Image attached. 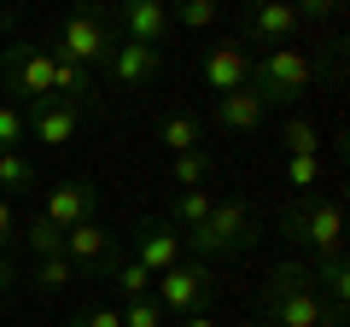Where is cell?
Wrapping results in <instances>:
<instances>
[{
    "label": "cell",
    "mask_w": 350,
    "mask_h": 327,
    "mask_svg": "<svg viewBox=\"0 0 350 327\" xmlns=\"http://www.w3.org/2000/svg\"><path fill=\"white\" fill-rule=\"evenodd\" d=\"M257 322L262 327H338L321 287H315V269L304 257L275 263V275H269V287L257 298Z\"/></svg>",
    "instance_id": "1"
},
{
    "label": "cell",
    "mask_w": 350,
    "mask_h": 327,
    "mask_svg": "<svg viewBox=\"0 0 350 327\" xmlns=\"http://www.w3.org/2000/svg\"><path fill=\"white\" fill-rule=\"evenodd\" d=\"M280 234L310 257V269L345 257V216H338L333 193H298V199L280 211Z\"/></svg>",
    "instance_id": "2"
},
{
    "label": "cell",
    "mask_w": 350,
    "mask_h": 327,
    "mask_svg": "<svg viewBox=\"0 0 350 327\" xmlns=\"http://www.w3.org/2000/svg\"><path fill=\"white\" fill-rule=\"evenodd\" d=\"M315 82H321V59L304 47H269L262 59H251V94L262 105H298Z\"/></svg>",
    "instance_id": "3"
},
{
    "label": "cell",
    "mask_w": 350,
    "mask_h": 327,
    "mask_svg": "<svg viewBox=\"0 0 350 327\" xmlns=\"http://www.w3.org/2000/svg\"><path fill=\"white\" fill-rule=\"evenodd\" d=\"M257 234H262V222H257V211H251L245 199H216V211L204 216V228L181 234V246L199 252V263H204V257H239V252H251Z\"/></svg>",
    "instance_id": "4"
},
{
    "label": "cell",
    "mask_w": 350,
    "mask_h": 327,
    "mask_svg": "<svg viewBox=\"0 0 350 327\" xmlns=\"http://www.w3.org/2000/svg\"><path fill=\"white\" fill-rule=\"evenodd\" d=\"M53 53H59L64 64H76V70H105V59L117 53V29H111V12H70L59 24V36L47 41Z\"/></svg>",
    "instance_id": "5"
},
{
    "label": "cell",
    "mask_w": 350,
    "mask_h": 327,
    "mask_svg": "<svg viewBox=\"0 0 350 327\" xmlns=\"http://www.w3.org/2000/svg\"><path fill=\"white\" fill-rule=\"evenodd\" d=\"M211 292H216L211 263H175V269H163V275L152 280V304H158L170 322H181V315H193V310H211Z\"/></svg>",
    "instance_id": "6"
},
{
    "label": "cell",
    "mask_w": 350,
    "mask_h": 327,
    "mask_svg": "<svg viewBox=\"0 0 350 327\" xmlns=\"http://www.w3.org/2000/svg\"><path fill=\"white\" fill-rule=\"evenodd\" d=\"M0 82L6 94H18L12 105H36V100H53V47H36V41H18L0 64Z\"/></svg>",
    "instance_id": "7"
},
{
    "label": "cell",
    "mask_w": 350,
    "mask_h": 327,
    "mask_svg": "<svg viewBox=\"0 0 350 327\" xmlns=\"http://www.w3.org/2000/svg\"><path fill=\"white\" fill-rule=\"evenodd\" d=\"M111 29H117V41H135V47H152V53H163V41L175 36L163 0H123L111 12Z\"/></svg>",
    "instance_id": "8"
},
{
    "label": "cell",
    "mask_w": 350,
    "mask_h": 327,
    "mask_svg": "<svg viewBox=\"0 0 350 327\" xmlns=\"http://www.w3.org/2000/svg\"><path fill=\"white\" fill-rule=\"evenodd\" d=\"M64 263L76 269V275H111V263H117V239H111V228L94 216V222H76V228H64Z\"/></svg>",
    "instance_id": "9"
},
{
    "label": "cell",
    "mask_w": 350,
    "mask_h": 327,
    "mask_svg": "<svg viewBox=\"0 0 350 327\" xmlns=\"http://www.w3.org/2000/svg\"><path fill=\"white\" fill-rule=\"evenodd\" d=\"M199 76H204V88H211V94L251 88V47H245V41H216V47H204Z\"/></svg>",
    "instance_id": "10"
},
{
    "label": "cell",
    "mask_w": 350,
    "mask_h": 327,
    "mask_svg": "<svg viewBox=\"0 0 350 327\" xmlns=\"http://www.w3.org/2000/svg\"><path fill=\"white\" fill-rule=\"evenodd\" d=\"M135 263L140 269H152V275H163V269H175V263H187V246H181V234H175L163 216H146V222H135Z\"/></svg>",
    "instance_id": "11"
},
{
    "label": "cell",
    "mask_w": 350,
    "mask_h": 327,
    "mask_svg": "<svg viewBox=\"0 0 350 327\" xmlns=\"http://www.w3.org/2000/svg\"><path fill=\"white\" fill-rule=\"evenodd\" d=\"M24 123H29V140H41V146H70L82 135L88 112L64 105V100H36V105H24Z\"/></svg>",
    "instance_id": "12"
},
{
    "label": "cell",
    "mask_w": 350,
    "mask_h": 327,
    "mask_svg": "<svg viewBox=\"0 0 350 327\" xmlns=\"http://www.w3.org/2000/svg\"><path fill=\"white\" fill-rule=\"evenodd\" d=\"M94 211H100V187L88 176H70V181H59V187H47V205H41V216H47L53 228L94 222Z\"/></svg>",
    "instance_id": "13"
},
{
    "label": "cell",
    "mask_w": 350,
    "mask_h": 327,
    "mask_svg": "<svg viewBox=\"0 0 350 327\" xmlns=\"http://www.w3.org/2000/svg\"><path fill=\"white\" fill-rule=\"evenodd\" d=\"M239 29H245V41H257V47H292L298 12H292L286 0H257V6L239 12Z\"/></svg>",
    "instance_id": "14"
},
{
    "label": "cell",
    "mask_w": 350,
    "mask_h": 327,
    "mask_svg": "<svg viewBox=\"0 0 350 327\" xmlns=\"http://www.w3.org/2000/svg\"><path fill=\"white\" fill-rule=\"evenodd\" d=\"M105 76H111L117 88H152L163 76V53L135 47V41H117V53L105 59Z\"/></svg>",
    "instance_id": "15"
},
{
    "label": "cell",
    "mask_w": 350,
    "mask_h": 327,
    "mask_svg": "<svg viewBox=\"0 0 350 327\" xmlns=\"http://www.w3.org/2000/svg\"><path fill=\"white\" fill-rule=\"evenodd\" d=\"M262 117H269V105H262L251 88L216 94V100H211V129H222V135H257Z\"/></svg>",
    "instance_id": "16"
},
{
    "label": "cell",
    "mask_w": 350,
    "mask_h": 327,
    "mask_svg": "<svg viewBox=\"0 0 350 327\" xmlns=\"http://www.w3.org/2000/svg\"><path fill=\"white\" fill-rule=\"evenodd\" d=\"M158 140L170 146V158L199 152V146H204V123H199L193 112H163V117H158Z\"/></svg>",
    "instance_id": "17"
},
{
    "label": "cell",
    "mask_w": 350,
    "mask_h": 327,
    "mask_svg": "<svg viewBox=\"0 0 350 327\" xmlns=\"http://www.w3.org/2000/svg\"><path fill=\"white\" fill-rule=\"evenodd\" d=\"M216 211V193L211 187H199V193H175V205H170V216L163 222L175 228V234H193V228H204V216Z\"/></svg>",
    "instance_id": "18"
},
{
    "label": "cell",
    "mask_w": 350,
    "mask_h": 327,
    "mask_svg": "<svg viewBox=\"0 0 350 327\" xmlns=\"http://www.w3.org/2000/svg\"><path fill=\"white\" fill-rule=\"evenodd\" d=\"M211 170H216V164H211V152H181V158H170V187H181V193H199L204 187V181H211Z\"/></svg>",
    "instance_id": "19"
},
{
    "label": "cell",
    "mask_w": 350,
    "mask_h": 327,
    "mask_svg": "<svg viewBox=\"0 0 350 327\" xmlns=\"http://www.w3.org/2000/svg\"><path fill=\"white\" fill-rule=\"evenodd\" d=\"M280 146H286V158H321V129H315V117H286L280 123Z\"/></svg>",
    "instance_id": "20"
},
{
    "label": "cell",
    "mask_w": 350,
    "mask_h": 327,
    "mask_svg": "<svg viewBox=\"0 0 350 327\" xmlns=\"http://www.w3.org/2000/svg\"><path fill=\"white\" fill-rule=\"evenodd\" d=\"M18 239L29 246V257H36V263H41V257H64V228H53L41 211L24 222V234H18Z\"/></svg>",
    "instance_id": "21"
},
{
    "label": "cell",
    "mask_w": 350,
    "mask_h": 327,
    "mask_svg": "<svg viewBox=\"0 0 350 327\" xmlns=\"http://www.w3.org/2000/svg\"><path fill=\"white\" fill-rule=\"evenodd\" d=\"M152 269H140L135 257L129 263H111V292H117V304H135V298H152Z\"/></svg>",
    "instance_id": "22"
},
{
    "label": "cell",
    "mask_w": 350,
    "mask_h": 327,
    "mask_svg": "<svg viewBox=\"0 0 350 327\" xmlns=\"http://www.w3.org/2000/svg\"><path fill=\"white\" fill-rule=\"evenodd\" d=\"M216 18H222L216 0H175L170 6V24H181V29H211Z\"/></svg>",
    "instance_id": "23"
},
{
    "label": "cell",
    "mask_w": 350,
    "mask_h": 327,
    "mask_svg": "<svg viewBox=\"0 0 350 327\" xmlns=\"http://www.w3.org/2000/svg\"><path fill=\"white\" fill-rule=\"evenodd\" d=\"M0 187H6V193L41 187V181H36V158H24V152H0Z\"/></svg>",
    "instance_id": "24"
},
{
    "label": "cell",
    "mask_w": 350,
    "mask_h": 327,
    "mask_svg": "<svg viewBox=\"0 0 350 327\" xmlns=\"http://www.w3.org/2000/svg\"><path fill=\"white\" fill-rule=\"evenodd\" d=\"M29 280H36V292H47V298H53V292H64L76 280V269L64 263V257H41V263L29 269Z\"/></svg>",
    "instance_id": "25"
},
{
    "label": "cell",
    "mask_w": 350,
    "mask_h": 327,
    "mask_svg": "<svg viewBox=\"0 0 350 327\" xmlns=\"http://www.w3.org/2000/svg\"><path fill=\"white\" fill-rule=\"evenodd\" d=\"M29 123H24V105H0V152H24Z\"/></svg>",
    "instance_id": "26"
},
{
    "label": "cell",
    "mask_w": 350,
    "mask_h": 327,
    "mask_svg": "<svg viewBox=\"0 0 350 327\" xmlns=\"http://www.w3.org/2000/svg\"><path fill=\"white\" fill-rule=\"evenodd\" d=\"M117 310H123V327H163V322H170V315H163V310H158V304H152V298L117 304Z\"/></svg>",
    "instance_id": "27"
},
{
    "label": "cell",
    "mask_w": 350,
    "mask_h": 327,
    "mask_svg": "<svg viewBox=\"0 0 350 327\" xmlns=\"http://www.w3.org/2000/svg\"><path fill=\"white\" fill-rule=\"evenodd\" d=\"M286 181L298 193H315V181H321V158H286Z\"/></svg>",
    "instance_id": "28"
},
{
    "label": "cell",
    "mask_w": 350,
    "mask_h": 327,
    "mask_svg": "<svg viewBox=\"0 0 350 327\" xmlns=\"http://www.w3.org/2000/svg\"><path fill=\"white\" fill-rule=\"evenodd\" d=\"M70 327H123V310L117 304H94V310H76Z\"/></svg>",
    "instance_id": "29"
},
{
    "label": "cell",
    "mask_w": 350,
    "mask_h": 327,
    "mask_svg": "<svg viewBox=\"0 0 350 327\" xmlns=\"http://www.w3.org/2000/svg\"><path fill=\"white\" fill-rule=\"evenodd\" d=\"M18 246V211H12V199L0 193V252H12Z\"/></svg>",
    "instance_id": "30"
},
{
    "label": "cell",
    "mask_w": 350,
    "mask_h": 327,
    "mask_svg": "<svg viewBox=\"0 0 350 327\" xmlns=\"http://www.w3.org/2000/svg\"><path fill=\"white\" fill-rule=\"evenodd\" d=\"M292 12H298V29L304 24H327V18H333V0H304V6H292Z\"/></svg>",
    "instance_id": "31"
},
{
    "label": "cell",
    "mask_w": 350,
    "mask_h": 327,
    "mask_svg": "<svg viewBox=\"0 0 350 327\" xmlns=\"http://www.w3.org/2000/svg\"><path fill=\"white\" fill-rule=\"evenodd\" d=\"M18 287V263H12V252H0V298Z\"/></svg>",
    "instance_id": "32"
},
{
    "label": "cell",
    "mask_w": 350,
    "mask_h": 327,
    "mask_svg": "<svg viewBox=\"0 0 350 327\" xmlns=\"http://www.w3.org/2000/svg\"><path fill=\"white\" fill-rule=\"evenodd\" d=\"M175 327H222V322H216L211 310H193V315H181V322H175Z\"/></svg>",
    "instance_id": "33"
},
{
    "label": "cell",
    "mask_w": 350,
    "mask_h": 327,
    "mask_svg": "<svg viewBox=\"0 0 350 327\" xmlns=\"http://www.w3.org/2000/svg\"><path fill=\"white\" fill-rule=\"evenodd\" d=\"M0 29H6V12H0Z\"/></svg>",
    "instance_id": "34"
},
{
    "label": "cell",
    "mask_w": 350,
    "mask_h": 327,
    "mask_svg": "<svg viewBox=\"0 0 350 327\" xmlns=\"http://www.w3.org/2000/svg\"><path fill=\"white\" fill-rule=\"evenodd\" d=\"M251 327H262V322H251Z\"/></svg>",
    "instance_id": "35"
}]
</instances>
